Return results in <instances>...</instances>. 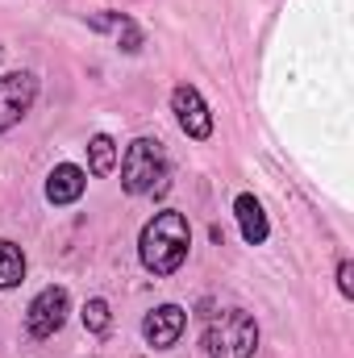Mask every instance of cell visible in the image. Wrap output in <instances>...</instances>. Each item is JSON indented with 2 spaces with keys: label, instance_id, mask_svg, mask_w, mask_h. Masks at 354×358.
<instances>
[{
  "label": "cell",
  "instance_id": "1",
  "mask_svg": "<svg viewBox=\"0 0 354 358\" xmlns=\"http://www.w3.org/2000/svg\"><path fill=\"white\" fill-rule=\"evenodd\" d=\"M187 246H192V229H187V217L183 213H159L146 229H142V263L155 275H171L179 271V263L187 259Z\"/></svg>",
  "mask_w": 354,
  "mask_h": 358
},
{
  "label": "cell",
  "instance_id": "2",
  "mask_svg": "<svg viewBox=\"0 0 354 358\" xmlns=\"http://www.w3.org/2000/svg\"><path fill=\"white\" fill-rule=\"evenodd\" d=\"M121 187L129 196H163L167 192V155L159 142H150V138L129 142V150L121 159Z\"/></svg>",
  "mask_w": 354,
  "mask_h": 358
},
{
  "label": "cell",
  "instance_id": "3",
  "mask_svg": "<svg viewBox=\"0 0 354 358\" xmlns=\"http://www.w3.org/2000/svg\"><path fill=\"white\" fill-rule=\"evenodd\" d=\"M204 346H208L213 358H250L255 346H259V325H255L250 313L229 308V313H221V317L208 325Z\"/></svg>",
  "mask_w": 354,
  "mask_h": 358
},
{
  "label": "cell",
  "instance_id": "4",
  "mask_svg": "<svg viewBox=\"0 0 354 358\" xmlns=\"http://www.w3.org/2000/svg\"><path fill=\"white\" fill-rule=\"evenodd\" d=\"M67 308H71V300H67L63 287H46V292H38L34 304H29V313H25V329H29V338H50V334H59L63 321H67Z\"/></svg>",
  "mask_w": 354,
  "mask_h": 358
},
{
  "label": "cell",
  "instance_id": "5",
  "mask_svg": "<svg viewBox=\"0 0 354 358\" xmlns=\"http://www.w3.org/2000/svg\"><path fill=\"white\" fill-rule=\"evenodd\" d=\"M34 96H38V80H34L29 71H8V76H0V134L13 129V125L29 113Z\"/></svg>",
  "mask_w": 354,
  "mask_h": 358
},
{
  "label": "cell",
  "instance_id": "6",
  "mask_svg": "<svg viewBox=\"0 0 354 358\" xmlns=\"http://www.w3.org/2000/svg\"><path fill=\"white\" fill-rule=\"evenodd\" d=\"M171 108H176L179 125H183V134L187 138H196V142H204L208 134H213V117H208V104L200 100V92L196 88H176L171 92Z\"/></svg>",
  "mask_w": 354,
  "mask_h": 358
},
{
  "label": "cell",
  "instance_id": "7",
  "mask_svg": "<svg viewBox=\"0 0 354 358\" xmlns=\"http://www.w3.org/2000/svg\"><path fill=\"white\" fill-rule=\"evenodd\" d=\"M183 325H187L183 308H179V304H163V308L146 313V321H142V334H146V342H150V346L167 350V346H176V342H179Z\"/></svg>",
  "mask_w": 354,
  "mask_h": 358
},
{
  "label": "cell",
  "instance_id": "8",
  "mask_svg": "<svg viewBox=\"0 0 354 358\" xmlns=\"http://www.w3.org/2000/svg\"><path fill=\"white\" fill-rule=\"evenodd\" d=\"M84 171L80 167H71V163H63V167H55L50 179H46V200L50 204H71V200H80L84 196Z\"/></svg>",
  "mask_w": 354,
  "mask_h": 358
},
{
  "label": "cell",
  "instance_id": "9",
  "mask_svg": "<svg viewBox=\"0 0 354 358\" xmlns=\"http://www.w3.org/2000/svg\"><path fill=\"white\" fill-rule=\"evenodd\" d=\"M234 213H238V225H242V238L250 246L267 242V217H263V204L255 196H238L234 200Z\"/></svg>",
  "mask_w": 354,
  "mask_h": 358
},
{
  "label": "cell",
  "instance_id": "10",
  "mask_svg": "<svg viewBox=\"0 0 354 358\" xmlns=\"http://www.w3.org/2000/svg\"><path fill=\"white\" fill-rule=\"evenodd\" d=\"M21 279H25V255H21V246H13V242L0 238V287H17Z\"/></svg>",
  "mask_w": 354,
  "mask_h": 358
},
{
  "label": "cell",
  "instance_id": "11",
  "mask_svg": "<svg viewBox=\"0 0 354 358\" xmlns=\"http://www.w3.org/2000/svg\"><path fill=\"white\" fill-rule=\"evenodd\" d=\"M88 159H92V171H96V176H108V171L117 167V146H113V138L96 134L88 142Z\"/></svg>",
  "mask_w": 354,
  "mask_h": 358
},
{
  "label": "cell",
  "instance_id": "12",
  "mask_svg": "<svg viewBox=\"0 0 354 358\" xmlns=\"http://www.w3.org/2000/svg\"><path fill=\"white\" fill-rule=\"evenodd\" d=\"M84 325H88L92 334H104L108 329V304L104 300H88L84 304Z\"/></svg>",
  "mask_w": 354,
  "mask_h": 358
},
{
  "label": "cell",
  "instance_id": "13",
  "mask_svg": "<svg viewBox=\"0 0 354 358\" xmlns=\"http://www.w3.org/2000/svg\"><path fill=\"white\" fill-rule=\"evenodd\" d=\"M338 287H342V296H354V267L351 263L338 267Z\"/></svg>",
  "mask_w": 354,
  "mask_h": 358
}]
</instances>
